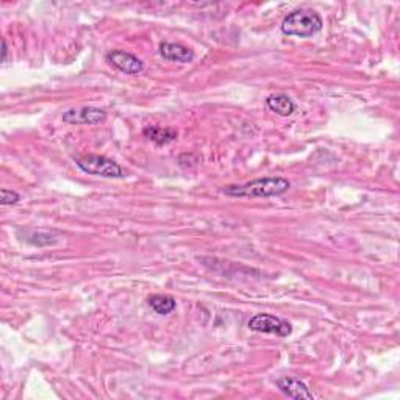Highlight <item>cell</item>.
<instances>
[{"label":"cell","mask_w":400,"mask_h":400,"mask_svg":"<svg viewBox=\"0 0 400 400\" xmlns=\"http://www.w3.org/2000/svg\"><path fill=\"white\" fill-rule=\"evenodd\" d=\"M291 183L285 177H263L252 181L244 183V185H232L225 186L224 194L230 197L241 199H256V197H274L282 196L289 191Z\"/></svg>","instance_id":"6da1fadb"},{"label":"cell","mask_w":400,"mask_h":400,"mask_svg":"<svg viewBox=\"0 0 400 400\" xmlns=\"http://www.w3.org/2000/svg\"><path fill=\"white\" fill-rule=\"evenodd\" d=\"M324 21L319 13L313 10H294L283 19V35L297 38H311L322 30Z\"/></svg>","instance_id":"7a4b0ae2"},{"label":"cell","mask_w":400,"mask_h":400,"mask_svg":"<svg viewBox=\"0 0 400 400\" xmlns=\"http://www.w3.org/2000/svg\"><path fill=\"white\" fill-rule=\"evenodd\" d=\"M74 162L78 169H82L88 175L104 177V179H124L125 177L122 166L104 155L76 157Z\"/></svg>","instance_id":"3957f363"},{"label":"cell","mask_w":400,"mask_h":400,"mask_svg":"<svg viewBox=\"0 0 400 400\" xmlns=\"http://www.w3.org/2000/svg\"><path fill=\"white\" fill-rule=\"evenodd\" d=\"M249 329L256 331V333H266V335H277L280 338H287L293 333V327L285 319L274 316V314L260 313L249 321Z\"/></svg>","instance_id":"277c9868"},{"label":"cell","mask_w":400,"mask_h":400,"mask_svg":"<svg viewBox=\"0 0 400 400\" xmlns=\"http://www.w3.org/2000/svg\"><path fill=\"white\" fill-rule=\"evenodd\" d=\"M107 61L113 67H116L118 71L127 74V76H138V74L144 71V63H142V60H140L133 54L125 52V50H110L107 54Z\"/></svg>","instance_id":"5b68a950"},{"label":"cell","mask_w":400,"mask_h":400,"mask_svg":"<svg viewBox=\"0 0 400 400\" xmlns=\"http://www.w3.org/2000/svg\"><path fill=\"white\" fill-rule=\"evenodd\" d=\"M107 119V113L100 108L96 107H83V108H71L66 113H63V121L66 124H85V125H96L102 124Z\"/></svg>","instance_id":"8992f818"},{"label":"cell","mask_w":400,"mask_h":400,"mask_svg":"<svg viewBox=\"0 0 400 400\" xmlns=\"http://www.w3.org/2000/svg\"><path fill=\"white\" fill-rule=\"evenodd\" d=\"M277 388L289 399H297V400L314 399L313 392L308 390V386L305 385V383L300 381L299 379H293V377H282V379H278Z\"/></svg>","instance_id":"52a82bcc"},{"label":"cell","mask_w":400,"mask_h":400,"mask_svg":"<svg viewBox=\"0 0 400 400\" xmlns=\"http://www.w3.org/2000/svg\"><path fill=\"white\" fill-rule=\"evenodd\" d=\"M159 54L164 60L174 63H191L194 60V52L186 45L179 43H162L159 44Z\"/></svg>","instance_id":"ba28073f"},{"label":"cell","mask_w":400,"mask_h":400,"mask_svg":"<svg viewBox=\"0 0 400 400\" xmlns=\"http://www.w3.org/2000/svg\"><path fill=\"white\" fill-rule=\"evenodd\" d=\"M266 107L269 108L271 111H274L276 114H278V116H283V118H288L296 111L294 100L291 99L288 94H283V93L271 94L266 99Z\"/></svg>","instance_id":"9c48e42d"},{"label":"cell","mask_w":400,"mask_h":400,"mask_svg":"<svg viewBox=\"0 0 400 400\" xmlns=\"http://www.w3.org/2000/svg\"><path fill=\"white\" fill-rule=\"evenodd\" d=\"M142 133L147 140H151L152 142H155L157 146H166L170 144L177 140L179 133L174 129H163L158 127V125H147V127L142 130Z\"/></svg>","instance_id":"30bf717a"},{"label":"cell","mask_w":400,"mask_h":400,"mask_svg":"<svg viewBox=\"0 0 400 400\" xmlns=\"http://www.w3.org/2000/svg\"><path fill=\"white\" fill-rule=\"evenodd\" d=\"M148 307L152 308L153 311L159 316H168V314L173 313L175 310V299L173 296H166V294H153L147 299Z\"/></svg>","instance_id":"8fae6325"},{"label":"cell","mask_w":400,"mask_h":400,"mask_svg":"<svg viewBox=\"0 0 400 400\" xmlns=\"http://www.w3.org/2000/svg\"><path fill=\"white\" fill-rule=\"evenodd\" d=\"M0 194H2V200H0V203H2L3 207H8V205H14V203H18L21 200V196L18 192L13 191V190H7V188H3V190L0 191Z\"/></svg>","instance_id":"7c38bea8"},{"label":"cell","mask_w":400,"mask_h":400,"mask_svg":"<svg viewBox=\"0 0 400 400\" xmlns=\"http://www.w3.org/2000/svg\"><path fill=\"white\" fill-rule=\"evenodd\" d=\"M7 56H8V47H7V41L2 39V63L7 61Z\"/></svg>","instance_id":"4fadbf2b"}]
</instances>
